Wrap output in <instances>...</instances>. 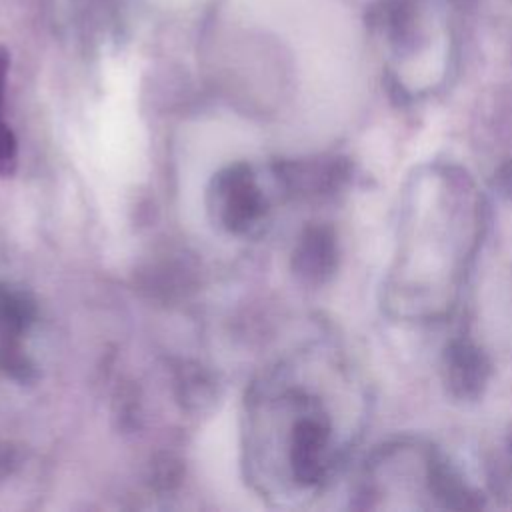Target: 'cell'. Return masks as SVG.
<instances>
[{"label": "cell", "instance_id": "6da1fadb", "mask_svg": "<svg viewBox=\"0 0 512 512\" xmlns=\"http://www.w3.org/2000/svg\"><path fill=\"white\" fill-rule=\"evenodd\" d=\"M222 218L230 228H244L258 214V194L248 174L232 172L220 186Z\"/></svg>", "mask_w": 512, "mask_h": 512}, {"label": "cell", "instance_id": "7a4b0ae2", "mask_svg": "<svg viewBox=\"0 0 512 512\" xmlns=\"http://www.w3.org/2000/svg\"><path fill=\"white\" fill-rule=\"evenodd\" d=\"M326 442V432L318 422L306 420L296 428L294 436V470L298 478L310 482L320 474V456Z\"/></svg>", "mask_w": 512, "mask_h": 512}, {"label": "cell", "instance_id": "3957f363", "mask_svg": "<svg viewBox=\"0 0 512 512\" xmlns=\"http://www.w3.org/2000/svg\"><path fill=\"white\" fill-rule=\"evenodd\" d=\"M450 382L454 388L460 390V394H472L478 390V386L484 382L482 378V362L474 348L460 344L452 350L450 362Z\"/></svg>", "mask_w": 512, "mask_h": 512}, {"label": "cell", "instance_id": "277c9868", "mask_svg": "<svg viewBox=\"0 0 512 512\" xmlns=\"http://www.w3.org/2000/svg\"><path fill=\"white\" fill-rule=\"evenodd\" d=\"M14 168H16V140L10 128L0 118V176H10Z\"/></svg>", "mask_w": 512, "mask_h": 512}]
</instances>
